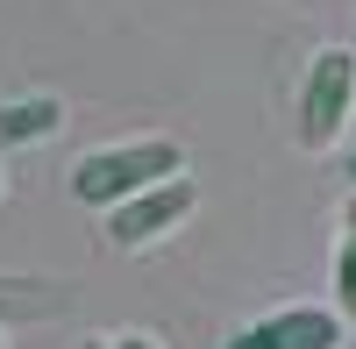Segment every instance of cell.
Returning <instances> with one entry per match:
<instances>
[{
	"mask_svg": "<svg viewBox=\"0 0 356 349\" xmlns=\"http://www.w3.org/2000/svg\"><path fill=\"white\" fill-rule=\"evenodd\" d=\"M186 171V143L178 136H129V143H107V150H86L72 164V200L79 207H122L129 193L143 186H164Z\"/></svg>",
	"mask_w": 356,
	"mask_h": 349,
	"instance_id": "1",
	"label": "cell"
},
{
	"mask_svg": "<svg viewBox=\"0 0 356 349\" xmlns=\"http://www.w3.org/2000/svg\"><path fill=\"white\" fill-rule=\"evenodd\" d=\"M349 107H356V50H314V65H307V86H300V143L307 150H328V143L342 136L349 122Z\"/></svg>",
	"mask_w": 356,
	"mask_h": 349,
	"instance_id": "2",
	"label": "cell"
},
{
	"mask_svg": "<svg viewBox=\"0 0 356 349\" xmlns=\"http://www.w3.org/2000/svg\"><path fill=\"white\" fill-rule=\"evenodd\" d=\"M193 207H200V179H193V171H178V179L143 186V193L122 200V207H107V236H114V250H143V243L171 236Z\"/></svg>",
	"mask_w": 356,
	"mask_h": 349,
	"instance_id": "3",
	"label": "cell"
},
{
	"mask_svg": "<svg viewBox=\"0 0 356 349\" xmlns=\"http://www.w3.org/2000/svg\"><path fill=\"white\" fill-rule=\"evenodd\" d=\"M342 307H278L264 321H243L221 349H342Z\"/></svg>",
	"mask_w": 356,
	"mask_h": 349,
	"instance_id": "4",
	"label": "cell"
},
{
	"mask_svg": "<svg viewBox=\"0 0 356 349\" xmlns=\"http://www.w3.org/2000/svg\"><path fill=\"white\" fill-rule=\"evenodd\" d=\"M65 129V107L50 93H29V100H0V150H15V143H43Z\"/></svg>",
	"mask_w": 356,
	"mask_h": 349,
	"instance_id": "5",
	"label": "cell"
},
{
	"mask_svg": "<svg viewBox=\"0 0 356 349\" xmlns=\"http://www.w3.org/2000/svg\"><path fill=\"white\" fill-rule=\"evenodd\" d=\"M335 307L356 321V193L342 207V243H335Z\"/></svg>",
	"mask_w": 356,
	"mask_h": 349,
	"instance_id": "6",
	"label": "cell"
},
{
	"mask_svg": "<svg viewBox=\"0 0 356 349\" xmlns=\"http://www.w3.org/2000/svg\"><path fill=\"white\" fill-rule=\"evenodd\" d=\"M114 349H157L150 335H122V342H114Z\"/></svg>",
	"mask_w": 356,
	"mask_h": 349,
	"instance_id": "7",
	"label": "cell"
},
{
	"mask_svg": "<svg viewBox=\"0 0 356 349\" xmlns=\"http://www.w3.org/2000/svg\"><path fill=\"white\" fill-rule=\"evenodd\" d=\"M342 171H349V186H356V150H349V157H342Z\"/></svg>",
	"mask_w": 356,
	"mask_h": 349,
	"instance_id": "8",
	"label": "cell"
},
{
	"mask_svg": "<svg viewBox=\"0 0 356 349\" xmlns=\"http://www.w3.org/2000/svg\"><path fill=\"white\" fill-rule=\"evenodd\" d=\"M0 349H8V342H0Z\"/></svg>",
	"mask_w": 356,
	"mask_h": 349,
	"instance_id": "9",
	"label": "cell"
}]
</instances>
